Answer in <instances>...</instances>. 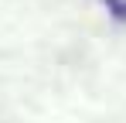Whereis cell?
Here are the masks:
<instances>
[{
  "label": "cell",
  "mask_w": 126,
  "mask_h": 123,
  "mask_svg": "<svg viewBox=\"0 0 126 123\" xmlns=\"http://www.w3.org/2000/svg\"><path fill=\"white\" fill-rule=\"evenodd\" d=\"M106 7V14L112 20H119V24H126V0H99Z\"/></svg>",
  "instance_id": "cell-1"
}]
</instances>
